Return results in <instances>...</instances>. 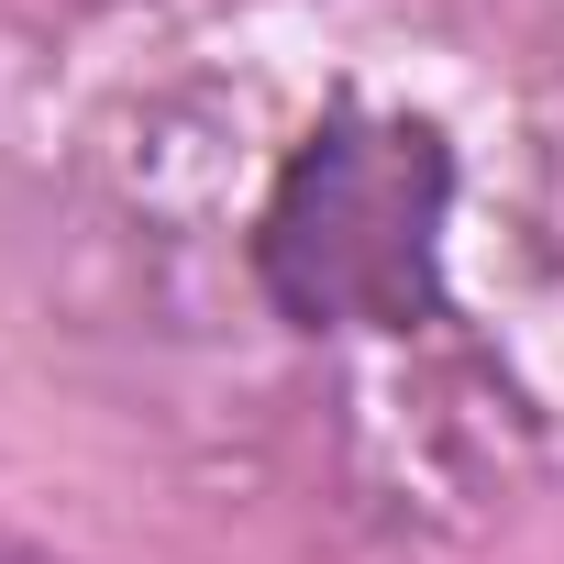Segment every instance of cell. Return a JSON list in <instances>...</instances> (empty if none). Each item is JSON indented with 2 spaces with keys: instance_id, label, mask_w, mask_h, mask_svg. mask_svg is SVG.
<instances>
[{
  "instance_id": "cell-1",
  "label": "cell",
  "mask_w": 564,
  "mask_h": 564,
  "mask_svg": "<svg viewBox=\"0 0 564 564\" xmlns=\"http://www.w3.org/2000/svg\"><path fill=\"white\" fill-rule=\"evenodd\" d=\"M443 144L421 122H333L289 155L254 221V276L289 322L410 333L443 276Z\"/></svg>"
},
{
  "instance_id": "cell-2",
  "label": "cell",
  "mask_w": 564,
  "mask_h": 564,
  "mask_svg": "<svg viewBox=\"0 0 564 564\" xmlns=\"http://www.w3.org/2000/svg\"><path fill=\"white\" fill-rule=\"evenodd\" d=\"M0 564H45V553H23V542H0Z\"/></svg>"
}]
</instances>
